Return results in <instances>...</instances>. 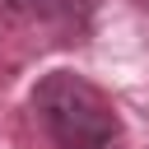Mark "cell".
<instances>
[{
    "mask_svg": "<svg viewBox=\"0 0 149 149\" xmlns=\"http://www.w3.org/2000/svg\"><path fill=\"white\" fill-rule=\"evenodd\" d=\"M0 5L14 9V14H37V19H47V14L61 9V0H0Z\"/></svg>",
    "mask_w": 149,
    "mask_h": 149,
    "instance_id": "7a4b0ae2",
    "label": "cell"
},
{
    "mask_svg": "<svg viewBox=\"0 0 149 149\" xmlns=\"http://www.w3.org/2000/svg\"><path fill=\"white\" fill-rule=\"evenodd\" d=\"M33 116L61 149H107L121 135L116 107L74 70H51L33 88Z\"/></svg>",
    "mask_w": 149,
    "mask_h": 149,
    "instance_id": "6da1fadb",
    "label": "cell"
}]
</instances>
